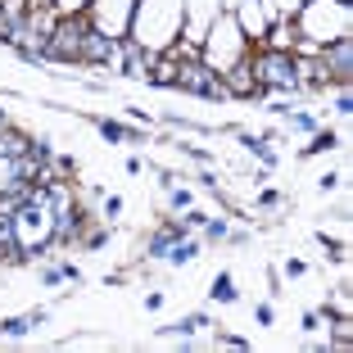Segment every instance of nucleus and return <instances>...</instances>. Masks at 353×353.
I'll return each instance as SVG.
<instances>
[{"label": "nucleus", "instance_id": "nucleus-1", "mask_svg": "<svg viewBox=\"0 0 353 353\" xmlns=\"http://www.w3.org/2000/svg\"><path fill=\"white\" fill-rule=\"evenodd\" d=\"M213 294H218V299H231V294H235V290H231V281H226V276H222V281H218V290H213Z\"/></svg>", "mask_w": 353, "mask_h": 353}]
</instances>
